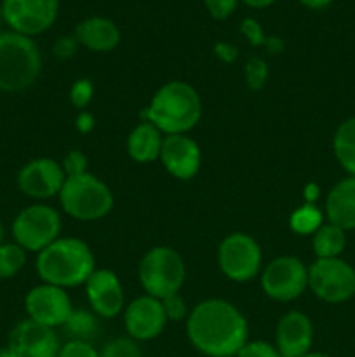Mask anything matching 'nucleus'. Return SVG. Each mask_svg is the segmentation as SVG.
<instances>
[{"label": "nucleus", "instance_id": "nucleus-17", "mask_svg": "<svg viewBox=\"0 0 355 357\" xmlns=\"http://www.w3.org/2000/svg\"><path fill=\"white\" fill-rule=\"evenodd\" d=\"M159 160L162 162L164 169L176 180H191L200 169V146L188 135L164 136Z\"/></svg>", "mask_w": 355, "mask_h": 357}, {"label": "nucleus", "instance_id": "nucleus-12", "mask_svg": "<svg viewBox=\"0 0 355 357\" xmlns=\"http://www.w3.org/2000/svg\"><path fill=\"white\" fill-rule=\"evenodd\" d=\"M24 310L28 319L56 330L66 323L73 307L66 289L42 282L26 293Z\"/></svg>", "mask_w": 355, "mask_h": 357}, {"label": "nucleus", "instance_id": "nucleus-20", "mask_svg": "<svg viewBox=\"0 0 355 357\" xmlns=\"http://www.w3.org/2000/svg\"><path fill=\"white\" fill-rule=\"evenodd\" d=\"M327 222L345 232L355 230V176L338 181L326 199Z\"/></svg>", "mask_w": 355, "mask_h": 357}, {"label": "nucleus", "instance_id": "nucleus-37", "mask_svg": "<svg viewBox=\"0 0 355 357\" xmlns=\"http://www.w3.org/2000/svg\"><path fill=\"white\" fill-rule=\"evenodd\" d=\"M75 128L77 131L82 132V135H87V132H90L94 129V117L93 114H89V112L82 110L79 115H77V121H75Z\"/></svg>", "mask_w": 355, "mask_h": 357}, {"label": "nucleus", "instance_id": "nucleus-44", "mask_svg": "<svg viewBox=\"0 0 355 357\" xmlns=\"http://www.w3.org/2000/svg\"><path fill=\"white\" fill-rule=\"evenodd\" d=\"M0 357H13V354H10V351L9 349H2V351H0Z\"/></svg>", "mask_w": 355, "mask_h": 357}, {"label": "nucleus", "instance_id": "nucleus-7", "mask_svg": "<svg viewBox=\"0 0 355 357\" xmlns=\"http://www.w3.org/2000/svg\"><path fill=\"white\" fill-rule=\"evenodd\" d=\"M10 232H13L14 243L19 244L24 251L40 253L49 244L59 239L61 216L52 206L37 202L17 213Z\"/></svg>", "mask_w": 355, "mask_h": 357}, {"label": "nucleus", "instance_id": "nucleus-15", "mask_svg": "<svg viewBox=\"0 0 355 357\" xmlns=\"http://www.w3.org/2000/svg\"><path fill=\"white\" fill-rule=\"evenodd\" d=\"M169 323L164 314L160 300L143 295L132 300L124 309V328L127 337L136 342L155 340Z\"/></svg>", "mask_w": 355, "mask_h": 357}, {"label": "nucleus", "instance_id": "nucleus-29", "mask_svg": "<svg viewBox=\"0 0 355 357\" xmlns=\"http://www.w3.org/2000/svg\"><path fill=\"white\" fill-rule=\"evenodd\" d=\"M94 96V86L89 79H77L70 87V101L77 110H86Z\"/></svg>", "mask_w": 355, "mask_h": 357}, {"label": "nucleus", "instance_id": "nucleus-38", "mask_svg": "<svg viewBox=\"0 0 355 357\" xmlns=\"http://www.w3.org/2000/svg\"><path fill=\"white\" fill-rule=\"evenodd\" d=\"M214 52L219 59H223L225 63L233 61L237 58V49L233 45L226 44V42H219L214 45Z\"/></svg>", "mask_w": 355, "mask_h": 357}, {"label": "nucleus", "instance_id": "nucleus-45", "mask_svg": "<svg viewBox=\"0 0 355 357\" xmlns=\"http://www.w3.org/2000/svg\"><path fill=\"white\" fill-rule=\"evenodd\" d=\"M3 243V227L0 225V244Z\"/></svg>", "mask_w": 355, "mask_h": 357}, {"label": "nucleus", "instance_id": "nucleus-39", "mask_svg": "<svg viewBox=\"0 0 355 357\" xmlns=\"http://www.w3.org/2000/svg\"><path fill=\"white\" fill-rule=\"evenodd\" d=\"M333 0H299L301 6H305L306 9H312V10H320V9H326V7L331 6Z\"/></svg>", "mask_w": 355, "mask_h": 357}, {"label": "nucleus", "instance_id": "nucleus-13", "mask_svg": "<svg viewBox=\"0 0 355 357\" xmlns=\"http://www.w3.org/2000/svg\"><path fill=\"white\" fill-rule=\"evenodd\" d=\"M66 174L61 164L54 159L38 157L24 164L17 173V187L26 197L45 201L59 195Z\"/></svg>", "mask_w": 355, "mask_h": 357}, {"label": "nucleus", "instance_id": "nucleus-34", "mask_svg": "<svg viewBox=\"0 0 355 357\" xmlns=\"http://www.w3.org/2000/svg\"><path fill=\"white\" fill-rule=\"evenodd\" d=\"M205 9L214 20H226L237 9L239 0H204Z\"/></svg>", "mask_w": 355, "mask_h": 357}, {"label": "nucleus", "instance_id": "nucleus-26", "mask_svg": "<svg viewBox=\"0 0 355 357\" xmlns=\"http://www.w3.org/2000/svg\"><path fill=\"white\" fill-rule=\"evenodd\" d=\"M26 265V251L16 243L0 244V281L13 279Z\"/></svg>", "mask_w": 355, "mask_h": 357}, {"label": "nucleus", "instance_id": "nucleus-23", "mask_svg": "<svg viewBox=\"0 0 355 357\" xmlns=\"http://www.w3.org/2000/svg\"><path fill=\"white\" fill-rule=\"evenodd\" d=\"M333 152L350 176H355V115L338 126L333 138Z\"/></svg>", "mask_w": 355, "mask_h": 357}, {"label": "nucleus", "instance_id": "nucleus-43", "mask_svg": "<svg viewBox=\"0 0 355 357\" xmlns=\"http://www.w3.org/2000/svg\"><path fill=\"white\" fill-rule=\"evenodd\" d=\"M303 357H331L329 354H324V352H312L310 351L308 354H305Z\"/></svg>", "mask_w": 355, "mask_h": 357}, {"label": "nucleus", "instance_id": "nucleus-28", "mask_svg": "<svg viewBox=\"0 0 355 357\" xmlns=\"http://www.w3.org/2000/svg\"><path fill=\"white\" fill-rule=\"evenodd\" d=\"M244 77L249 89L260 91L268 80V65L261 58H251L244 66Z\"/></svg>", "mask_w": 355, "mask_h": 357}, {"label": "nucleus", "instance_id": "nucleus-2", "mask_svg": "<svg viewBox=\"0 0 355 357\" xmlns=\"http://www.w3.org/2000/svg\"><path fill=\"white\" fill-rule=\"evenodd\" d=\"M141 115L164 136L188 135L200 121L202 100L188 82L171 80L157 89Z\"/></svg>", "mask_w": 355, "mask_h": 357}, {"label": "nucleus", "instance_id": "nucleus-25", "mask_svg": "<svg viewBox=\"0 0 355 357\" xmlns=\"http://www.w3.org/2000/svg\"><path fill=\"white\" fill-rule=\"evenodd\" d=\"M324 223V215L315 204L299 206L292 215L289 216V225L292 232L299 236H312L317 229Z\"/></svg>", "mask_w": 355, "mask_h": 357}, {"label": "nucleus", "instance_id": "nucleus-16", "mask_svg": "<svg viewBox=\"0 0 355 357\" xmlns=\"http://www.w3.org/2000/svg\"><path fill=\"white\" fill-rule=\"evenodd\" d=\"M86 295L89 305L97 317L113 319L125 309L124 286L115 272L96 268L86 281Z\"/></svg>", "mask_w": 355, "mask_h": 357}, {"label": "nucleus", "instance_id": "nucleus-8", "mask_svg": "<svg viewBox=\"0 0 355 357\" xmlns=\"http://www.w3.org/2000/svg\"><path fill=\"white\" fill-rule=\"evenodd\" d=\"M263 253L253 236L244 232L228 234L218 246V267L226 279L247 282L261 272Z\"/></svg>", "mask_w": 355, "mask_h": 357}, {"label": "nucleus", "instance_id": "nucleus-42", "mask_svg": "<svg viewBox=\"0 0 355 357\" xmlns=\"http://www.w3.org/2000/svg\"><path fill=\"white\" fill-rule=\"evenodd\" d=\"M265 45H267L270 52H281L282 47H284V45H282V40L277 37L267 38V40H265Z\"/></svg>", "mask_w": 355, "mask_h": 357}, {"label": "nucleus", "instance_id": "nucleus-6", "mask_svg": "<svg viewBox=\"0 0 355 357\" xmlns=\"http://www.w3.org/2000/svg\"><path fill=\"white\" fill-rule=\"evenodd\" d=\"M138 278L146 295L157 300L180 293L187 279V267L176 250L155 246L145 253L138 265Z\"/></svg>", "mask_w": 355, "mask_h": 357}, {"label": "nucleus", "instance_id": "nucleus-21", "mask_svg": "<svg viewBox=\"0 0 355 357\" xmlns=\"http://www.w3.org/2000/svg\"><path fill=\"white\" fill-rule=\"evenodd\" d=\"M164 135L148 121L136 126L127 136V153L134 162L148 164L160 157Z\"/></svg>", "mask_w": 355, "mask_h": 357}, {"label": "nucleus", "instance_id": "nucleus-24", "mask_svg": "<svg viewBox=\"0 0 355 357\" xmlns=\"http://www.w3.org/2000/svg\"><path fill=\"white\" fill-rule=\"evenodd\" d=\"M61 328L68 340L90 342L93 344L94 338L97 337V331H100V323H97V316L94 312L73 309Z\"/></svg>", "mask_w": 355, "mask_h": 357}, {"label": "nucleus", "instance_id": "nucleus-35", "mask_svg": "<svg viewBox=\"0 0 355 357\" xmlns=\"http://www.w3.org/2000/svg\"><path fill=\"white\" fill-rule=\"evenodd\" d=\"M240 31H242L244 37H246L253 45H265L267 37H265L263 33V28H261V24L258 23L256 20H253V17H247V20H244L242 23H240Z\"/></svg>", "mask_w": 355, "mask_h": 357}, {"label": "nucleus", "instance_id": "nucleus-5", "mask_svg": "<svg viewBox=\"0 0 355 357\" xmlns=\"http://www.w3.org/2000/svg\"><path fill=\"white\" fill-rule=\"evenodd\" d=\"M63 211L79 222H96L113 209V194L104 181L90 173L66 176L59 192Z\"/></svg>", "mask_w": 355, "mask_h": 357}, {"label": "nucleus", "instance_id": "nucleus-9", "mask_svg": "<svg viewBox=\"0 0 355 357\" xmlns=\"http://www.w3.org/2000/svg\"><path fill=\"white\" fill-rule=\"evenodd\" d=\"M308 288L326 303H343L355 295V268L341 258H317L308 267Z\"/></svg>", "mask_w": 355, "mask_h": 357}, {"label": "nucleus", "instance_id": "nucleus-27", "mask_svg": "<svg viewBox=\"0 0 355 357\" xmlns=\"http://www.w3.org/2000/svg\"><path fill=\"white\" fill-rule=\"evenodd\" d=\"M100 357H143L139 342L131 337H117L103 345Z\"/></svg>", "mask_w": 355, "mask_h": 357}, {"label": "nucleus", "instance_id": "nucleus-19", "mask_svg": "<svg viewBox=\"0 0 355 357\" xmlns=\"http://www.w3.org/2000/svg\"><path fill=\"white\" fill-rule=\"evenodd\" d=\"M75 37L80 45L94 52L113 51L120 42V30L104 16H90L80 21L75 28Z\"/></svg>", "mask_w": 355, "mask_h": 357}, {"label": "nucleus", "instance_id": "nucleus-22", "mask_svg": "<svg viewBox=\"0 0 355 357\" xmlns=\"http://www.w3.org/2000/svg\"><path fill=\"white\" fill-rule=\"evenodd\" d=\"M347 246L345 230L333 223H322L312 234V248L317 258H340Z\"/></svg>", "mask_w": 355, "mask_h": 357}, {"label": "nucleus", "instance_id": "nucleus-4", "mask_svg": "<svg viewBox=\"0 0 355 357\" xmlns=\"http://www.w3.org/2000/svg\"><path fill=\"white\" fill-rule=\"evenodd\" d=\"M42 56L35 40L16 31L0 33V91L21 93L37 82Z\"/></svg>", "mask_w": 355, "mask_h": 357}, {"label": "nucleus", "instance_id": "nucleus-3", "mask_svg": "<svg viewBox=\"0 0 355 357\" xmlns=\"http://www.w3.org/2000/svg\"><path fill=\"white\" fill-rule=\"evenodd\" d=\"M35 268L42 282L63 289L75 288L86 284L89 275L96 271V258L84 241L59 237L37 253Z\"/></svg>", "mask_w": 355, "mask_h": 357}, {"label": "nucleus", "instance_id": "nucleus-31", "mask_svg": "<svg viewBox=\"0 0 355 357\" xmlns=\"http://www.w3.org/2000/svg\"><path fill=\"white\" fill-rule=\"evenodd\" d=\"M235 357H281V354L270 342L247 340Z\"/></svg>", "mask_w": 355, "mask_h": 357}, {"label": "nucleus", "instance_id": "nucleus-1", "mask_svg": "<svg viewBox=\"0 0 355 357\" xmlns=\"http://www.w3.org/2000/svg\"><path fill=\"white\" fill-rule=\"evenodd\" d=\"M187 337L191 347L205 357H235L249 340L246 316L221 298L198 302L187 317Z\"/></svg>", "mask_w": 355, "mask_h": 357}, {"label": "nucleus", "instance_id": "nucleus-40", "mask_svg": "<svg viewBox=\"0 0 355 357\" xmlns=\"http://www.w3.org/2000/svg\"><path fill=\"white\" fill-rule=\"evenodd\" d=\"M319 197V187L315 183H310L306 185L305 188V199H306V204H313V201Z\"/></svg>", "mask_w": 355, "mask_h": 357}, {"label": "nucleus", "instance_id": "nucleus-10", "mask_svg": "<svg viewBox=\"0 0 355 357\" xmlns=\"http://www.w3.org/2000/svg\"><path fill=\"white\" fill-rule=\"evenodd\" d=\"M261 288L275 302H292L308 288V267L291 255L274 258L261 271Z\"/></svg>", "mask_w": 355, "mask_h": 357}, {"label": "nucleus", "instance_id": "nucleus-11", "mask_svg": "<svg viewBox=\"0 0 355 357\" xmlns=\"http://www.w3.org/2000/svg\"><path fill=\"white\" fill-rule=\"evenodd\" d=\"M59 0H3V23L10 31L35 37L44 33L58 17Z\"/></svg>", "mask_w": 355, "mask_h": 357}, {"label": "nucleus", "instance_id": "nucleus-30", "mask_svg": "<svg viewBox=\"0 0 355 357\" xmlns=\"http://www.w3.org/2000/svg\"><path fill=\"white\" fill-rule=\"evenodd\" d=\"M162 303L164 314H166L167 321H187L188 317V307L187 302H184L183 296L180 293H174V295L166 296V298L160 300Z\"/></svg>", "mask_w": 355, "mask_h": 357}, {"label": "nucleus", "instance_id": "nucleus-14", "mask_svg": "<svg viewBox=\"0 0 355 357\" xmlns=\"http://www.w3.org/2000/svg\"><path fill=\"white\" fill-rule=\"evenodd\" d=\"M7 349L13 357H58L61 342L56 330L24 319L9 333Z\"/></svg>", "mask_w": 355, "mask_h": 357}, {"label": "nucleus", "instance_id": "nucleus-36", "mask_svg": "<svg viewBox=\"0 0 355 357\" xmlns=\"http://www.w3.org/2000/svg\"><path fill=\"white\" fill-rule=\"evenodd\" d=\"M79 45L80 44H79V40H77L75 35H63V37H59L58 40L54 42V47H52V51H54L56 58L70 59L77 52Z\"/></svg>", "mask_w": 355, "mask_h": 357}, {"label": "nucleus", "instance_id": "nucleus-41", "mask_svg": "<svg viewBox=\"0 0 355 357\" xmlns=\"http://www.w3.org/2000/svg\"><path fill=\"white\" fill-rule=\"evenodd\" d=\"M246 6L253 7V9H265V7H270L271 3H275L277 0H242Z\"/></svg>", "mask_w": 355, "mask_h": 357}, {"label": "nucleus", "instance_id": "nucleus-18", "mask_svg": "<svg viewBox=\"0 0 355 357\" xmlns=\"http://www.w3.org/2000/svg\"><path fill=\"white\" fill-rule=\"evenodd\" d=\"M313 324L306 314L289 310L275 328V347L281 357H303L312 351Z\"/></svg>", "mask_w": 355, "mask_h": 357}, {"label": "nucleus", "instance_id": "nucleus-32", "mask_svg": "<svg viewBox=\"0 0 355 357\" xmlns=\"http://www.w3.org/2000/svg\"><path fill=\"white\" fill-rule=\"evenodd\" d=\"M58 357H100V351L90 342L68 340L61 344Z\"/></svg>", "mask_w": 355, "mask_h": 357}, {"label": "nucleus", "instance_id": "nucleus-46", "mask_svg": "<svg viewBox=\"0 0 355 357\" xmlns=\"http://www.w3.org/2000/svg\"><path fill=\"white\" fill-rule=\"evenodd\" d=\"M3 23V16H2V7H0V26H2Z\"/></svg>", "mask_w": 355, "mask_h": 357}, {"label": "nucleus", "instance_id": "nucleus-33", "mask_svg": "<svg viewBox=\"0 0 355 357\" xmlns=\"http://www.w3.org/2000/svg\"><path fill=\"white\" fill-rule=\"evenodd\" d=\"M66 176H75V174L87 173V157L79 150H72L66 153V157L61 162Z\"/></svg>", "mask_w": 355, "mask_h": 357}]
</instances>
